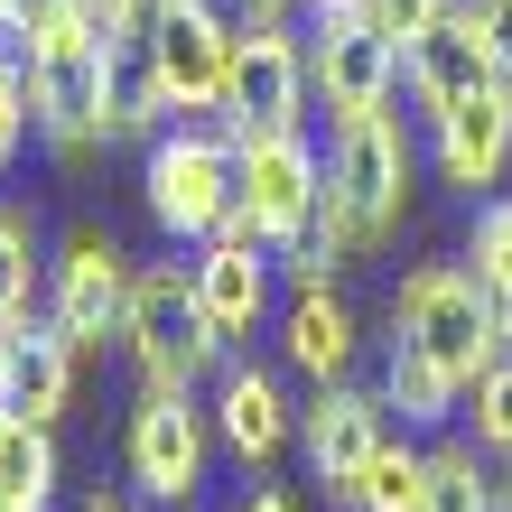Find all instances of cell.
I'll use <instances>...</instances> for the list:
<instances>
[{
	"mask_svg": "<svg viewBox=\"0 0 512 512\" xmlns=\"http://www.w3.org/2000/svg\"><path fill=\"white\" fill-rule=\"evenodd\" d=\"M103 38L112 28L84 10V0H56V10L19 38V66H28V122L56 159H84L103 140Z\"/></svg>",
	"mask_w": 512,
	"mask_h": 512,
	"instance_id": "cell-1",
	"label": "cell"
},
{
	"mask_svg": "<svg viewBox=\"0 0 512 512\" xmlns=\"http://www.w3.org/2000/svg\"><path fill=\"white\" fill-rule=\"evenodd\" d=\"M391 336H410L429 364L447 373V382H485L494 364H503V326H494V298L475 289V270L466 261H429V270H410L401 280V298H391Z\"/></svg>",
	"mask_w": 512,
	"mask_h": 512,
	"instance_id": "cell-2",
	"label": "cell"
},
{
	"mask_svg": "<svg viewBox=\"0 0 512 512\" xmlns=\"http://www.w3.org/2000/svg\"><path fill=\"white\" fill-rule=\"evenodd\" d=\"M317 196H326V159L308 149V131H252V140H233V215H224L233 243H261L270 261L298 252Z\"/></svg>",
	"mask_w": 512,
	"mask_h": 512,
	"instance_id": "cell-3",
	"label": "cell"
},
{
	"mask_svg": "<svg viewBox=\"0 0 512 512\" xmlns=\"http://www.w3.org/2000/svg\"><path fill=\"white\" fill-rule=\"evenodd\" d=\"M122 354H131L140 391H196L205 373H224V336L205 326V308H196V289H187L177 261H149L140 280H131Z\"/></svg>",
	"mask_w": 512,
	"mask_h": 512,
	"instance_id": "cell-4",
	"label": "cell"
},
{
	"mask_svg": "<svg viewBox=\"0 0 512 512\" xmlns=\"http://www.w3.org/2000/svg\"><path fill=\"white\" fill-rule=\"evenodd\" d=\"M410 177H419V149H410V131H401L391 103L382 112H345V122H336V140H326V196L345 205V224L364 233V252L401 233Z\"/></svg>",
	"mask_w": 512,
	"mask_h": 512,
	"instance_id": "cell-5",
	"label": "cell"
},
{
	"mask_svg": "<svg viewBox=\"0 0 512 512\" xmlns=\"http://www.w3.org/2000/svg\"><path fill=\"white\" fill-rule=\"evenodd\" d=\"M308 38H298L289 19H261L243 10L233 19V66H224V131L252 140V131H298L308 122Z\"/></svg>",
	"mask_w": 512,
	"mask_h": 512,
	"instance_id": "cell-6",
	"label": "cell"
},
{
	"mask_svg": "<svg viewBox=\"0 0 512 512\" xmlns=\"http://www.w3.org/2000/svg\"><path fill=\"white\" fill-rule=\"evenodd\" d=\"M149 215L177 243H215L224 215H233V131H159L149 140Z\"/></svg>",
	"mask_w": 512,
	"mask_h": 512,
	"instance_id": "cell-7",
	"label": "cell"
},
{
	"mask_svg": "<svg viewBox=\"0 0 512 512\" xmlns=\"http://www.w3.org/2000/svg\"><path fill=\"white\" fill-rule=\"evenodd\" d=\"M140 28H149V56H159L168 112H215L224 103V66H233V19L215 0H149Z\"/></svg>",
	"mask_w": 512,
	"mask_h": 512,
	"instance_id": "cell-8",
	"label": "cell"
},
{
	"mask_svg": "<svg viewBox=\"0 0 512 512\" xmlns=\"http://www.w3.org/2000/svg\"><path fill=\"white\" fill-rule=\"evenodd\" d=\"M131 252L112 233H75L66 252L47 261V317L75 336V354H94L103 336H122V308H131Z\"/></svg>",
	"mask_w": 512,
	"mask_h": 512,
	"instance_id": "cell-9",
	"label": "cell"
},
{
	"mask_svg": "<svg viewBox=\"0 0 512 512\" xmlns=\"http://www.w3.org/2000/svg\"><path fill=\"white\" fill-rule=\"evenodd\" d=\"M308 84L326 94L336 122H345V112H382L391 84H401V47H391L364 10H336V19L308 28Z\"/></svg>",
	"mask_w": 512,
	"mask_h": 512,
	"instance_id": "cell-10",
	"label": "cell"
},
{
	"mask_svg": "<svg viewBox=\"0 0 512 512\" xmlns=\"http://www.w3.org/2000/svg\"><path fill=\"white\" fill-rule=\"evenodd\" d=\"M205 457H215V438H205V410L187 391H140V410H131V485L149 503H187L205 485Z\"/></svg>",
	"mask_w": 512,
	"mask_h": 512,
	"instance_id": "cell-11",
	"label": "cell"
},
{
	"mask_svg": "<svg viewBox=\"0 0 512 512\" xmlns=\"http://www.w3.org/2000/svg\"><path fill=\"white\" fill-rule=\"evenodd\" d=\"M391 438V410H382V391L364 382H317V401L298 410V447H308V475L326 494H354V475L373 466V447Z\"/></svg>",
	"mask_w": 512,
	"mask_h": 512,
	"instance_id": "cell-12",
	"label": "cell"
},
{
	"mask_svg": "<svg viewBox=\"0 0 512 512\" xmlns=\"http://www.w3.org/2000/svg\"><path fill=\"white\" fill-rule=\"evenodd\" d=\"M429 159L447 187H503V168H512V84H485V94H466V103H447L429 112Z\"/></svg>",
	"mask_w": 512,
	"mask_h": 512,
	"instance_id": "cell-13",
	"label": "cell"
},
{
	"mask_svg": "<svg viewBox=\"0 0 512 512\" xmlns=\"http://www.w3.org/2000/svg\"><path fill=\"white\" fill-rule=\"evenodd\" d=\"M270 261L261 243H233V233H215V243H196V261H187V289H196V308H205V326L233 345V336H252V326L270 317Z\"/></svg>",
	"mask_w": 512,
	"mask_h": 512,
	"instance_id": "cell-14",
	"label": "cell"
},
{
	"mask_svg": "<svg viewBox=\"0 0 512 512\" xmlns=\"http://www.w3.org/2000/svg\"><path fill=\"white\" fill-rule=\"evenodd\" d=\"M401 75H410L419 112H447V103H466V94H485V84H503L466 10H447L429 38H410V47H401Z\"/></svg>",
	"mask_w": 512,
	"mask_h": 512,
	"instance_id": "cell-15",
	"label": "cell"
},
{
	"mask_svg": "<svg viewBox=\"0 0 512 512\" xmlns=\"http://www.w3.org/2000/svg\"><path fill=\"white\" fill-rule=\"evenodd\" d=\"M215 438L243 466H270L298 438V410L280 401V382H270L261 364H224V382H215Z\"/></svg>",
	"mask_w": 512,
	"mask_h": 512,
	"instance_id": "cell-16",
	"label": "cell"
},
{
	"mask_svg": "<svg viewBox=\"0 0 512 512\" xmlns=\"http://www.w3.org/2000/svg\"><path fill=\"white\" fill-rule=\"evenodd\" d=\"M66 401H75V336L56 317H19L10 326V401L0 410H19V419H66Z\"/></svg>",
	"mask_w": 512,
	"mask_h": 512,
	"instance_id": "cell-17",
	"label": "cell"
},
{
	"mask_svg": "<svg viewBox=\"0 0 512 512\" xmlns=\"http://www.w3.org/2000/svg\"><path fill=\"white\" fill-rule=\"evenodd\" d=\"M159 112H168V84H159V56H149V28L122 19L103 38V140L159 131Z\"/></svg>",
	"mask_w": 512,
	"mask_h": 512,
	"instance_id": "cell-18",
	"label": "cell"
},
{
	"mask_svg": "<svg viewBox=\"0 0 512 512\" xmlns=\"http://www.w3.org/2000/svg\"><path fill=\"white\" fill-rule=\"evenodd\" d=\"M280 354H289V373H308V382H345V364H354V308H345V289L298 280L289 317H280Z\"/></svg>",
	"mask_w": 512,
	"mask_h": 512,
	"instance_id": "cell-19",
	"label": "cell"
},
{
	"mask_svg": "<svg viewBox=\"0 0 512 512\" xmlns=\"http://www.w3.org/2000/svg\"><path fill=\"white\" fill-rule=\"evenodd\" d=\"M56 429L47 419H19V410H0V503L10 512H47L56 503Z\"/></svg>",
	"mask_w": 512,
	"mask_h": 512,
	"instance_id": "cell-20",
	"label": "cell"
},
{
	"mask_svg": "<svg viewBox=\"0 0 512 512\" xmlns=\"http://www.w3.org/2000/svg\"><path fill=\"white\" fill-rule=\"evenodd\" d=\"M382 410H401L410 429H447V419L466 410V391L447 382L410 336H391V354H382Z\"/></svg>",
	"mask_w": 512,
	"mask_h": 512,
	"instance_id": "cell-21",
	"label": "cell"
},
{
	"mask_svg": "<svg viewBox=\"0 0 512 512\" xmlns=\"http://www.w3.org/2000/svg\"><path fill=\"white\" fill-rule=\"evenodd\" d=\"M38 289H47V261H38V215H28V205H0V326L38 317Z\"/></svg>",
	"mask_w": 512,
	"mask_h": 512,
	"instance_id": "cell-22",
	"label": "cell"
},
{
	"mask_svg": "<svg viewBox=\"0 0 512 512\" xmlns=\"http://www.w3.org/2000/svg\"><path fill=\"white\" fill-rule=\"evenodd\" d=\"M419 485H429V447H410V438H382L373 447V466L354 475V512H419Z\"/></svg>",
	"mask_w": 512,
	"mask_h": 512,
	"instance_id": "cell-23",
	"label": "cell"
},
{
	"mask_svg": "<svg viewBox=\"0 0 512 512\" xmlns=\"http://www.w3.org/2000/svg\"><path fill=\"white\" fill-rule=\"evenodd\" d=\"M419 512H494V475L485 447H429V485H419Z\"/></svg>",
	"mask_w": 512,
	"mask_h": 512,
	"instance_id": "cell-24",
	"label": "cell"
},
{
	"mask_svg": "<svg viewBox=\"0 0 512 512\" xmlns=\"http://www.w3.org/2000/svg\"><path fill=\"white\" fill-rule=\"evenodd\" d=\"M457 419H475V447L512 466V354H503L485 382H466V410H457Z\"/></svg>",
	"mask_w": 512,
	"mask_h": 512,
	"instance_id": "cell-25",
	"label": "cell"
},
{
	"mask_svg": "<svg viewBox=\"0 0 512 512\" xmlns=\"http://www.w3.org/2000/svg\"><path fill=\"white\" fill-rule=\"evenodd\" d=\"M466 270H475V280L512 270V196H485V205H475V233H466Z\"/></svg>",
	"mask_w": 512,
	"mask_h": 512,
	"instance_id": "cell-26",
	"label": "cell"
},
{
	"mask_svg": "<svg viewBox=\"0 0 512 512\" xmlns=\"http://www.w3.org/2000/svg\"><path fill=\"white\" fill-rule=\"evenodd\" d=\"M28 131H38V122H28V66L0 47V177H10V159H19Z\"/></svg>",
	"mask_w": 512,
	"mask_h": 512,
	"instance_id": "cell-27",
	"label": "cell"
},
{
	"mask_svg": "<svg viewBox=\"0 0 512 512\" xmlns=\"http://www.w3.org/2000/svg\"><path fill=\"white\" fill-rule=\"evenodd\" d=\"M447 10H457V0H364V19L382 28L391 47H410V38H429V28H438Z\"/></svg>",
	"mask_w": 512,
	"mask_h": 512,
	"instance_id": "cell-28",
	"label": "cell"
},
{
	"mask_svg": "<svg viewBox=\"0 0 512 512\" xmlns=\"http://www.w3.org/2000/svg\"><path fill=\"white\" fill-rule=\"evenodd\" d=\"M457 10L475 19V38H485V56H494V75L512 84V0H457Z\"/></svg>",
	"mask_w": 512,
	"mask_h": 512,
	"instance_id": "cell-29",
	"label": "cell"
},
{
	"mask_svg": "<svg viewBox=\"0 0 512 512\" xmlns=\"http://www.w3.org/2000/svg\"><path fill=\"white\" fill-rule=\"evenodd\" d=\"M47 10H56V0H0V38H28Z\"/></svg>",
	"mask_w": 512,
	"mask_h": 512,
	"instance_id": "cell-30",
	"label": "cell"
},
{
	"mask_svg": "<svg viewBox=\"0 0 512 512\" xmlns=\"http://www.w3.org/2000/svg\"><path fill=\"white\" fill-rule=\"evenodd\" d=\"M475 289L494 298V326H503V345H512V270H494V280H475Z\"/></svg>",
	"mask_w": 512,
	"mask_h": 512,
	"instance_id": "cell-31",
	"label": "cell"
},
{
	"mask_svg": "<svg viewBox=\"0 0 512 512\" xmlns=\"http://www.w3.org/2000/svg\"><path fill=\"white\" fill-rule=\"evenodd\" d=\"M84 10H94L103 28H122V19H140V10H149V0H84Z\"/></svg>",
	"mask_w": 512,
	"mask_h": 512,
	"instance_id": "cell-32",
	"label": "cell"
},
{
	"mask_svg": "<svg viewBox=\"0 0 512 512\" xmlns=\"http://www.w3.org/2000/svg\"><path fill=\"white\" fill-rule=\"evenodd\" d=\"M243 512H298L289 494H243Z\"/></svg>",
	"mask_w": 512,
	"mask_h": 512,
	"instance_id": "cell-33",
	"label": "cell"
},
{
	"mask_svg": "<svg viewBox=\"0 0 512 512\" xmlns=\"http://www.w3.org/2000/svg\"><path fill=\"white\" fill-rule=\"evenodd\" d=\"M243 10H261V19H289V10H308V0H243Z\"/></svg>",
	"mask_w": 512,
	"mask_h": 512,
	"instance_id": "cell-34",
	"label": "cell"
},
{
	"mask_svg": "<svg viewBox=\"0 0 512 512\" xmlns=\"http://www.w3.org/2000/svg\"><path fill=\"white\" fill-rule=\"evenodd\" d=\"M75 512H131V503H122V494H84Z\"/></svg>",
	"mask_w": 512,
	"mask_h": 512,
	"instance_id": "cell-35",
	"label": "cell"
},
{
	"mask_svg": "<svg viewBox=\"0 0 512 512\" xmlns=\"http://www.w3.org/2000/svg\"><path fill=\"white\" fill-rule=\"evenodd\" d=\"M0 401H10V326H0Z\"/></svg>",
	"mask_w": 512,
	"mask_h": 512,
	"instance_id": "cell-36",
	"label": "cell"
},
{
	"mask_svg": "<svg viewBox=\"0 0 512 512\" xmlns=\"http://www.w3.org/2000/svg\"><path fill=\"white\" fill-rule=\"evenodd\" d=\"M494 512H512V466H503V475H494Z\"/></svg>",
	"mask_w": 512,
	"mask_h": 512,
	"instance_id": "cell-37",
	"label": "cell"
},
{
	"mask_svg": "<svg viewBox=\"0 0 512 512\" xmlns=\"http://www.w3.org/2000/svg\"><path fill=\"white\" fill-rule=\"evenodd\" d=\"M308 10H317V19H336V10H364V0H308Z\"/></svg>",
	"mask_w": 512,
	"mask_h": 512,
	"instance_id": "cell-38",
	"label": "cell"
},
{
	"mask_svg": "<svg viewBox=\"0 0 512 512\" xmlns=\"http://www.w3.org/2000/svg\"><path fill=\"white\" fill-rule=\"evenodd\" d=\"M0 512H10V503H0Z\"/></svg>",
	"mask_w": 512,
	"mask_h": 512,
	"instance_id": "cell-39",
	"label": "cell"
}]
</instances>
